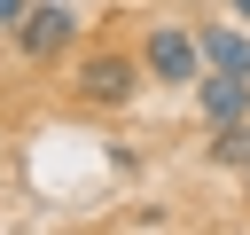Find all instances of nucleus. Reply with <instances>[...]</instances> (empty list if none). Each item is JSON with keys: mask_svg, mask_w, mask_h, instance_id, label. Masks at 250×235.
<instances>
[{"mask_svg": "<svg viewBox=\"0 0 250 235\" xmlns=\"http://www.w3.org/2000/svg\"><path fill=\"white\" fill-rule=\"evenodd\" d=\"M70 31H78V16L47 0V8H31V16L16 24V47H23V55H55V47H70Z\"/></svg>", "mask_w": 250, "mask_h": 235, "instance_id": "3", "label": "nucleus"}, {"mask_svg": "<svg viewBox=\"0 0 250 235\" xmlns=\"http://www.w3.org/2000/svg\"><path fill=\"white\" fill-rule=\"evenodd\" d=\"M133 86H141V70H133L125 55H94V63L78 70V94H86L94 110H117V102H133Z\"/></svg>", "mask_w": 250, "mask_h": 235, "instance_id": "2", "label": "nucleus"}, {"mask_svg": "<svg viewBox=\"0 0 250 235\" xmlns=\"http://www.w3.org/2000/svg\"><path fill=\"white\" fill-rule=\"evenodd\" d=\"M23 16H31V0H0V24H8V31H16Z\"/></svg>", "mask_w": 250, "mask_h": 235, "instance_id": "7", "label": "nucleus"}, {"mask_svg": "<svg viewBox=\"0 0 250 235\" xmlns=\"http://www.w3.org/2000/svg\"><path fill=\"white\" fill-rule=\"evenodd\" d=\"M203 63L211 70H250V31H227V24L203 31Z\"/></svg>", "mask_w": 250, "mask_h": 235, "instance_id": "5", "label": "nucleus"}, {"mask_svg": "<svg viewBox=\"0 0 250 235\" xmlns=\"http://www.w3.org/2000/svg\"><path fill=\"white\" fill-rule=\"evenodd\" d=\"M141 63H148V78H164V86H180V78H195L203 70V39H188V31H148V47H141Z\"/></svg>", "mask_w": 250, "mask_h": 235, "instance_id": "1", "label": "nucleus"}, {"mask_svg": "<svg viewBox=\"0 0 250 235\" xmlns=\"http://www.w3.org/2000/svg\"><path fill=\"white\" fill-rule=\"evenodd\" d=\"M203 118H211V125L250 118V70H211V78H203Z\"/></svg>", "mask_w": 250, "mask_h": 235, "instance_id": "4", "label": "nucleus"}, {"mask_svg": "<svg viewBox=\"0 0 250 235\" xmlns=\"http://www.w3.org/2000/svg\"><path fill=\"white\" fill-rule=\"evenodd\" d=\"M234 16H250V0H234Z\"/></svg>", "mask_w": 250, "mask_h": 235, "instance_id": "8", "label": "nucleus"}, {"mask_svg": "<svg viewBox=\"0 0 250 235\" xmlns=\"http://www.w3.org/2000/svg\"><path fill=\"white\" fill-rule=\"evenodd\" d=\"M211 164H227V172H250V118L219 125V141H211Z\"/></svg>", "mask_w": 250, "mask_h": 235, "instance_id": "6", "label": "nucleus"}]
</instances>
